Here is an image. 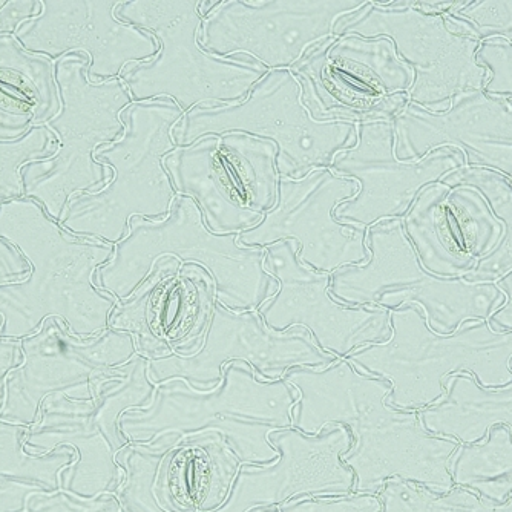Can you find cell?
<instances>
[{"label":"cell","mask_w":512,"mask_h":512,"mask_svg":"<svg viewBox=\"0 0 512 512\" xmlns=\"http://www.w3.org/2000/svg\"><path fill=\"white\" fill-rule=\"evenodd\" d=\"M88 68L82 53L57 60L62 109L43 126L59 138V148L53 157L20 169L25 198L39 203L57 223L71 198L100 191L111 181L112 171L96 160V151L122 137V112L134 103L120 79L89 83Z\"/></svg>","instance_id":"ba28073f"},{"label":"cell","mask_w":512,"mask_h":512,"mask_svg":"<svg viewBox=\"0 0 512 512\" xmlns=\"http://www.w3.org/2000/svg\"><path fill=\"white\" fill-rule=\"evenodd\" d=\"M333 34L390 39L399 59L414 74L408 100L428 111H447L454 97L482 91L488 79L476 60L482 43L457 34L442 14L425 13L414 2L402 8L368 2L362 10L339 19Z\"/></svg>","instance_id":"7c38bea8"},{"label":"cell","mask_w":512,"mask_h":512,"mask_svg":"<svg viewBox=\"0 0 512 512\" xmlns=\"http://www.w3.org/2000/svg\"><path fill=\"white\" fill-rule=\"evenodd\" d=\"M25 512H28V511H25Z\"/></svg>","instance_id":"681fc988"},{"label":"cell","mask_w":512,"mask_h":512,"mask_svg":"<svg viewBox=\"0 0 512 512\" xmlns=\"http://www.w3.org/2000/svg\"><path fill=\"white\" fill-rule=\"evenodd\" d=\"M40 491H46L36 483L0 477V512H25L28 499Z\"/></svg>","instance_id":"7bdbcfd3"},{"label":"cell","mask_w":512,"mask_h":512,"mask_svg":"<svg viewBox=\"0 0 512 512\" xmlns=\"http://www.w3.org/2000/svg\"><path fill=\"white\" fill-rule=\"evenodd\" d=\"M442 16L457 34L480 43L502 39L512 45V2L468 0Z\"/></svg>","instance_id":"74e56055"},{"label":"cell","mask_w":512,"mask_h":512,"mask_svg":"<svg viewBox=\"0 0 512 512\" xmlns=\"http://www.w3.org/2000/svg\"><path fill=\"white\" fill-rule=\"evenodd\" d=\"M284 381L299 393L292 428L316 436L342 425L352 434L342 462L355 474L353 494H378L390 479L436 494L453 490L450 465L459 442L431 434L419 411L388 405L390 382L364 375L345 359L325 368H293Z\"/></svg>","instance_id":"6da1fadb"},{"label":"cell","mask_w":512,"mask_h":512,"mask_svg":"<svg viewBox=\"0 0 512 512\" xmlns=\"http://www.w3.org/2000/svg\"><path fill=\"white\" fill-rule=\"evenodd\" d=\"M270 445L279 457L269 465H241L229 499L214 512L279 508L302 497H345L355 490V474L342 462L352 434L342 425L316 436L295 428L273 431Z\"/></svg>","instance_id":"d6986e66"},{"label":"cell","mask_w":512,"mask_h":512,"mask_svg":"<svg viewBox=\"0 0 512 512\" xmlns=\"http://www.w3.org/2000/svg\"><path fill=\"white\" fill-rule=\"evenodd\" d=\"M243 132L278 146L279 177L301 180L316 169H330L339 152L358 143V123L316 120L302 100L290 69H273L253 86L244 102L218 108L191 109L175 125L177 146L206 135Z\"/></svg>","instance_id":"30bf717a"},{"label":"cell","mask_w":512,"mask_h":512,"mask_svg":"<svg viewBox=\"0 0 512 512\" xmlns=\"http://www.w3.org/2000/svg\"><path fill=\"white\" fill-rule=\"evenodd\" d=\"M155 394L157 384L149 378V361L140 355H135L122 367L112 368L111 378H105L97 385L94 398L96 422L115 453L129 444L119 427L122 414L151 407Z\"/></svg>","instance_id":"4dcf8cb0"},{"label":"cell","mask_w":512,"mask_h":512,"mask_svg":"<svg viewBox=\"0 0 512 512\" xmlns=\"http://www.w3.org/2000/svg\"><path fill=\"white\" fill-rule=\"evenodd\" d=\"M0 89L34 106L36 126L50 122L62 109L56 62L25 50L14 34H0Z\"/></svg>","instance_id":"f1b7e54d"},{"label":"cell","mask_w":512,"mask_h":512,"mask_svg":"<svg viewBox=\"0 0 512 512\" xmlns=\"http://www.w3.org/2000/svg\"><path fill=\"white\" fill-rule=\"evenodd\" d=\"M0 240L13 244L31 266L22 281L0 284V338L22 341L51 316L80 339L109 329L119 301L97 287L96 273L111 261L114 244L71 234L30 198L0 204Z\"/></svg>","instance_id":"7a4b0ae2"},{"label":"cell","mask_w":512,"mask_h":512,"mask_svg":"<svg viewBox=\"0 0 512 512\" xmlns=\"http://www.w3.org/2000/svg\"><path fill=\"white\" fill-rule=\"evenodd\" d=\"M252 512H281L279 508H261V509H253Z\"/></svg>","instance_id":"7dc6e473"},{"label":"cell","mask_w":512,"mask_h":512,"mask_svg":"<svg viewBox=\"0 0 512 512\" xmlns=\"http://www.w3.org/2000/svg\"><path fill=\"white\" fill-rule=\"evenodd\" d=\"M281 512H382L376 494H350L345 497H302L279 506Z\"/></svg>","instance_id":"60d3db41"},{"label":"cell","mask_w":512,"mask_h":512,"mask_svg":"<svg viewBox=\"0 0 512 512\" xmlns=\"http://www.w3.org/2000/svg\"><path fill=\"white\" fill-rule=\"evenodd\" d=\"M2 325H4V319L0 316V330H2Z\"/></svg>","instance_id":"c3c4849f"},{"label":"cell","mask_w":512,"mask_h":512,"mask_svg":"<svg viewBox=\"0 0 512 512\" xmlns=\"http://www.w3.org/2000/svg\"><path fill=\"white\" fill-rule=\"evenodd\" d=\"M172 450H151L145 445L128 444L115 459L125 471L119 493L123 512H171L161 502V467Z\"/></svg>","instance_id":"e575fe53"},{"label":"cell","mask_w":512,"mask_h":512,"mask_svg":"<svg viewBox=\"0 0 512 512\" xmlns=\"http://www.w3.org/2000/svg\"><path fill=\"white\" fill-rule=\"evenodd\" d=\"M447 206L463 249L477 260L496 249L503 237V224L477 189L451 188Z\"/></svg>","instance_id":"d590c367"},{"label":"cell","mask_w":512,"mask_h":512,"mask_svg":"<svg viewBox=\"0 0 512 512\" xmlns=\"http://www.w3.org/2000/svg\"><path fill=\"white\" fill-rule=\"evenodd\" d=\"M365 243L367 263L332 273L330 295L344 306L421 307L431 330L451 335L463 322L490 321L506 302L497 283L428 273L398 218L368 227Z\"/></svg>","instance_id":"9c48e42d"},{"label":"cell","mask_w":512,"mask_h":512,"mask_svg":"<svg viewBox=\"0 0 512 512\" xmlns=\"http://www.w3.org/2000/svg\"><path fill=\"white\" fill-rule=\"evenodd\" d=\"M450 188H474L485 197L494 217L503 224V237L496 249L477 261L468 281L497 283L512 272V181L482 168H463L442 178Z\"/></svg>","instance_id":"1f68e13d"},{"label":"cell","mask_w":512,"mask_h":512,"mask_svg":"<svg viewBox=\"0 0 512 512\" xmlns=\"http://www.w3.org/2000/svg\"><path fill=\"white\" fill-rule=\"evenodd\" d=\"M36 109L0 89V143L19 142L36 128Z\"/></svg>","instance_id":"b9f144b4"},{"label":"cell","mask_w":512,"mask_h":512,"mask_svg":"<svg viewBox=\"0 0 512 512\" xmlns=\"http://www.w3.org/2000/svg\"><path fill=\"white\" fill-rule=\"evenodd\" d=\"M391 338L359 348L345 361L390 382L387 404L422 411L442 401L451 376L470 373L483 388L512 384V332L467 321L451 335L430 329L421 307L391 310Z\"/></svg>","instance_id":"5b68a950"},{"label":"cell","mask_w":512,"mask_h":512,"mask_svg":"<svg viewBox=\"0 0 512 512\" xmlns=\"http://www.w3.org/2000/svg\"><path fill=\"white\" fill-rule=\"evenodd\" d=\"M27 258L8 241L0 240V284L17 283L30 275Z\"/></svg>","instance_id":"ee69618b"},{"label":"cell","mask_w":512,"mask_h":512,"mask_svg":"<svg viewBox=\"0 0 512 512\" xmlns=\"http://www.w3.org/2000/svg\"><path fill=\"white\" fill-rule=\"evenodd\" d=\"M367 0H223L203 19L200 45L223 59L250 57L269 71L292 69L342 17Z\"/></svg>","instance_id":"5bb4252c"},{"label":"cell","mask_w":512,"mask_h":512,"mask_svg":"<svg viewBox=\"0 0 512 512\" xmlns=\"http://www.w3.org/2000/svg\"><path fill=\"white\" fill-rule=\"evenodd\" d=\"M181 267L183 264L177 258H161L145 283L128 301H119L109 318V329L129 333L134 338L137 355L148 361L174 355L172 345L165 338V312Z\"/></svg>","instance_id":"4316f807"},{"label":"cell","mask_w":512,"mask_h":512,"mask_svg":"<svg viewBox=\"0 0 512 512\" xmlns=\"http://www.w3.org/2000/svg\"><path fill=\"white\" fill-rule=\"evenodd\" d=\"M177 195L200 207L207 229L217 235L243 234L264 215L244 203L220 157V135H206L189 146H177L163 158Z\"/></svg>","instance_id":"603a6c76"},{"label":"cell","mask_w":512,"mask_h":512,"mask_svg":"<svg viewBox=\"0 0 512 512\" xmlns=\"http://www.w3.org/2000/svg\"><path fill=\"white\" fill-rule=\"evenodd\" d=\"M497 284L505 292L506 302L496 313H493L490 324L493 325V329L512 332V272L505 278L499 279Z\"/></svg>","instance_id":"bcb514c9"},{"label":"cell","mask_w":512,"mask_h":512,"mask_svg":"<svg viewBox=\"0 0 512 512\" xmlns=\"http://www.w3.org/2000/svg\"><path fill=\"white\" fill-rule=\"evenodd\" d=\"M419 414L431 434L479 444L496 425L512 433V384L483 388L470 373H459L448 379L445 398Z\"/></svg>","instance_id":"d4e9b609"},{"label":"cell","mask_w":512,"mask_h":512,"mask_svg":"<svg viewBox=\"0 0 512 512\" xmlns=\"http://www.w3.org/2000/svg\"><path fill=\"white\" fill-rule=\"evenodd\" d=\"M62 447L73 448L76 460L60 474V490L82 499L119 493L125 471L97 425L94 402L73 401L62 393L50 394L42 402L23 448L30 454H48Z\"/></svg>","instance_id":"7402d4cb"},{"label":"cell","mask_w":512,"mask_h":512,"mask_svg":"<svg viewBox=\"0 0 512 512\" xmlns=\"http://www.w3.org/2000/svg\"><path fill=\"white\" fill-rule=\"evenodd\" d=\"M454 486L483 499L506 502L512 496V433L496 425L479 444L462 445L451 459Z\"/></svg>","instance_id":"f546056e"},{"label":"cell","mask_w":512,"mask_h":512,"mask_svg":"<svg viewBox=\"0 0 512 512\" xmlns=\"http://www.w3.org/2000/svg\"><path fill=\"white\" fill-rule=\"evenodd\" d=\"M376 496L382 502V512H512V496L506 502H494L462 486L436 494L416 483L390 479Z\"/></svg>","instance_id":"d6a6232c"},{"label":"cell","mask_w":512,"mask_h":512,"mask_svg":"<svg viewBox=\"0 0 512 512\" xmlns=\"http://www.w3.org/2000/svg\"><path fill=\"white\" fill-rule=\"evenodd\" d=\"M220 157L235 188L252 211L266 215L278 201V146L243 132L220 135Z\"/></svg>","instance_id":"83f0119b"},{"label":"cell","mask_w":512,"mask_h":512,"mask_svg":"<svg viewBox=\"0 0 512 512\" xmlns=\"http://www.w3.org/2000/svg\"><path fill=\"white\" fill-rule=\"evenodd\" d=\"M28 512H123L119 499L103 494L96 499H82L63 490L40 491L28 499Z\"/></svg>","instance_id":"ab89813d"},{"label":"cell","mask_w":512,"mask_h":512,"mask_svg":"<svg viewBox=\"0 0 512 512\" xmlns=\"http://www.w3.org/2000/svg\"><path fill=\"white\" fill-rule=\"evenodd\" d=\"M238 238L240 234L211 232L198 204L177 195L165 220L129 221L128 234L115 244L111 261L97 270V287L117 301H128L158 261L171 256L183 266L203 267L214 279L217 301L226 309L260 310L278 293L279 283L266 270V247L243 246Z\"/></svg>","instance_id":"277c9868"},{"label":"cell","mask_w":512,"mask_h":512,"mask_svg":"<svg viewBox=\"0 0 512 512\" xmlns=\"http://www.w3.org/2000/svg\"><path fill=\"white\" fill-rule=\"evenodd\" d=\"M27 430L0 419V477L36 483L50 493L60 490V474L76 460V453L69 447L48 454L27 453L23 448Z\"/></svg>","instance_id":"836d02e7"},{"label":"cell","mask_w":512,"mask_h":512,"mask_svg":"<svg viewBox=\"0 0 512 512\" xmlns=\"http://www.w3.org/2000/svg\"><path fill=\"white\" fill-rule=\"evenodd\" d=\"M338 361L316 344L304 327L276 332L267 327L258 310L232 312L215 301L203 344L194 355H171L149 361L155 384L184 379L191 387L211 391L223 382L230 362L252 367L263 381L286 378L293 368H325Z\"/></svg>","instance_id":"9a60e30c"},{"label":"cell","mask_w":512,"mask_h":512,"mask_svg":"<svg viewBox=\"0 0 512 512\" xmlns=\"http://www.w3.org/2000/svg\"><path fill=\"white\" fill-rule=\"evenodd\" d=\"M358 191L355 180L339 177L332 169H316L301 180L279 177L276 206L258 226L240 234L238 243L269 247L296 241L299 263L330 275L345 266L367 263L368 229L335 218L336 207Z\"/></svg>","instance_id":"2e32d148"},{"label":"cell","mask_w":512,"mask_h":512,"mask_svg":"<svg viewBox=\"0 0 512 512\" xmlns=\"http://www.w3.org/2000/svg\"><path fill=\"white\" fill-rule=\"evenodd\" d=\"M290 71L316 120H393L410 102L414 82L413 71L387 37H332Z\"/></svg>","instance_id":"8fae6325"},{"label":"cell","mask_w":512,"mask_h":512,"mask_svg":"<svg viewBox=\"0 0 512 512\" xmlns=\"http://www.w3.org/2000/svg\"><path fill=\"white\" fill-rule=\"evenodd\" d=\"M240 467L221 434L191 437L161 467V502L171 512L217 511L229 499Z\"/></svg>","instance_id":"cb8c5ba5"},{"label":"cell","mask_w":512,"mask_h":512,"mask_svg":"<svg viewBox=\"0 0 512 512\" xmlns=\"http://www.w3.org/2000/svg\"><path fill=\"white\" fill-rule=\"evenodd\" d=\"M184 112L171 99L134 102L122 112L125 132L96 151L112 178L100 191L69 200L60 226L71 234L119 244L134 217L165 220L177 198L163 158L177 145L172 138Z\"/></svg>","instance_id":"52a82bcc"},{"label":"cell","mask_w":512,"mask_h":512,"mask_svg":"<svg viewBox=\"0 0 512 512\" xmlns=\"http://www.w3.org/2000/svg\"><path fill=\"white\" fill-rule=\"evenodd\" d=\"M23 362L5 378L0 419L33 427L50 394L62 393L80 402H94L97 385L111 378L112 368L131 361L135 350L129 333L108 329L80 339L57 316L46 318L39 332L22 339Z\"/></svg>","instance_id":"4fadbf2b"},{"label":"cell","mask_w":512,"mask_h":512,"mask_svg":"<svg viewBox=\"0 0 512 512\" xmlns=\"http://www.w3.org/2000/svg\"><path fill=\"white\" fill-rule=\"evenodd\" d=\"M393 120L358 123V143L339 152L332 169L339 177L358 183L352 200L336 207L335 218L356 226H375L379 221L402 220L417 195L465 166L462 152L440 148L417 161H401L394 151Z\"/></svg>","instance_id":"ac0fdd59"},{"label":"cell","mask_w":512,"mask_h":512,"mask_svg":"<svg viewBox=\"0 0 512 512\" xmlns=\"http://www.w3.org/2000/svg\"><path fill=\"white\" fill-rule=\"evenodd\" d=\"M450 192V186L442 181L422 189L402 224L428 273L439 278H467L479 260L463 249L454 232L447 206Z\"/></svg>","instance_id":"484cf974"},{"label":"cell","mask_w":512,"mask_h":512,"mask_svg":"<svg viewBox=\"0 0 512 512\" xmlns=\"http://www.w3.org/2000/svg\"><path fill=\"white\" fill-rule=\"evenodd\" d=\"M201 0H123L115 17L151 34L154 59L126 66L120 80L134 102L171 99L181 111L244 102L269 69L250 57L223 59L200 45Z\"/></svg>","instance_id":"8992f818"},{"label":"cell","mask_w":512,"mask_h":512,"mask_svg":"<svg viewBox=\"0 0 512 512\" xmlns=\"http://www.w3.org/2000/svg\"><path fill=\"white\" fill-rule=\"evenodd\" d=\"M477 63L486 69L483 91L512 102V45L502 39L488 40L480 45Z\"/></svg>","instance_id":"f35d334b"},{"label":"cell","mask_w":512,"mask_h":512,"mask_svg":"<svg viewBox=\"0 0 512 512\" xmlns=\"http://www.w3.org/2000/svg\"><path fill=\"white\" fill-rule=\"evenodd\" d=\"M22 344L17 339L0 338V408L4 404L5 378L14 368L22 365Z\"/></svg>","instance_id":"f6af8a7d"},{"label":"cell","mask_w":512,"mask_h":512,"mask_svg":"<svg viewBox=\"0 0 512 512\" xmlns=\"http://www.w3.org/2000/svg\"><path fill=\"white\" fill-rule=\"evenodd\" d=\"M396 157L417 161L440 148L462 152L465 168L490 169L512 181V102L485 91L456 96L433 112L408 102L393 119Z\"/></svg>","instance_id":"44dd1931"},{"label":"cell","mask_w":512,"mask_h":512,"mask_svg":"<svg viewBox=\"0 0 512 512\" xmlns=\"http://www.w3.org/2000/svg\"><path fill=\"white\" fill-rule=\"evenodd\" d=\"M123 0H42V13L23 23L16 39L25 50L53 62L82 53L92 85L120 79L131 63L154 59L157 40L115 17Z\"/></svg>","instance_id":"ffe728a7"},{"label":"cell","mask_w":512,"mask_h":512,"mask_svg":"<svg viewBox=\"0 0 512 512\" xmlns=\"http://www.w3.org/2000/svg\"><path fill=\"white\" fill-rule=\"evenodd\" d=\"M57 148L59 138L46 126H36L19 142L0 143V204L25 198L20 169L31 161L53 157Z\"/></svg>","instance_id":"8d00e7d4"},{"label":"cell","mask_w":512,"mask_h":512,"mask_svg":"<svg viewBox=\"0 0 512 512\" xmlns=\"http://www.w3.org/2000/svg\"><path fill=\"white\" fill-rule=\"evenodd\" d=\"M298 401L284 379L263 381L249 365L230 362L211 391L184 379L157 384L154 404L122 414L119 427L129 444L151 450H174L191 437L218 433L241 465H269L279 457L269 436L292 428Z\"/></svg>","instance_id":"3957f363"},{"label":"cell","mask_w":512,"mask_h":512,"mask_svg":"<svg viewBox=\"0 0 512 512\" xmlns=\"http://www.w3.org/2000/svg\"><path fill=\"white\" fill-rule=\"evenodd\" d=\"M298 243L279 241L266 247V270L279 290L260 313L276 332L304 327L325 353L345 359L359 348L391 338V310L344 306L330 295V273L316 272L299 263Z\"/></svg>","instance_id":"e0dca14e"}]
</instances>
